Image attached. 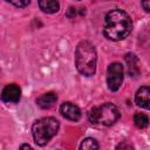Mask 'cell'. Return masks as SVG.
Wrapping results in <instances>:
<instances>
[{"instance_id": "cell-1", "label": "cell", "mask_w": 150, "mask_h": 150, "mask_svg": "<svg viewBox=\"0 0 150 150\" xmlns=\"http://www.w3.org/2000/svg\"><path fill=\"white\" fill-rule=\"evenodd\" d=\"M132 29V21L129 14L122 9H112L107 13L103 33L107 39L120 41L125 39Z\"/></svg>"}, {"instance_id": "cell-2", "label": "cell", "mask_w": 150, "mask_h": 150, "mask_svg": "<svg viewBox=\"0 0 150 150\" xmlns=\"http://www.w3.org/2000/svg\"><path fill=\"white\" fill-rule=\"evenodd\" d=\"M96 50L91 42L81 41L75 50V66L84 76L94 75L96 70Z\"/></svg>"}, {"instance_id": "cell-3", "label": "cell", "mask_w": 150, "mask_h": 150, "mask_svg": "<svg viewBox=\"0 0 150 150\" xmlns=\"http://www.w3.org/2000/svg\"><path fill=\"white\" fill-rule=\"evenodd\" d=\"M60 123L54 117H43L38 121L32 127V134L35 143L40 146L46 145L59 131Z\"/></svg>"}, {"instance_id": "cell-4", "label": "cell", "mask_w": 150, "mask_h": 150, "mask_svg": "<svg viewBox=\"0 0 150 150\" xmlns=\"http://www.w3.org/2000/svg\"><path fill=\"white\" fill-rule=\"evenodd\" d=\"M120 118V111L112 103H104L95 107L89 112V121L93 124L110 127Z\"/></svg>"}, {"instance_id": "cell-5", "label": "cell", "mask_w": 150, "mask_h": 150, "mask_svg": "<svg viewBox=\"0 0 150 150\" xmlns=\"http://www.w3.org/2000/svg\"><path fill=\"white\" fill-rule=\"evenodd\" d=\"M123 82V66L118 62H114L109 64L107 71V84L111 91H116L120 89Z\"/></svg>"}, {"instance_id": "cell-6", "label": "cell", "mask_w": 150, "mask_h": 150, "mask_svg": "<svg viewBox=\"0 0 150 150\" xmlns=\"http://www.w3.org/2000/svg\"><path fill=\"white\" fill-rule=\"evenodd\" d=\"M21 96V90L19 88V86L12 83V84H7L2 93H1V100L5 103H16L19 102Z\"/></svg>"}, {"instance_id": "cell-7", "label": "cell", "mask_w": 150, "mask_h": 150, "mask_svg": "<svg viewBox=\"0 0 150 150\" xmlns=\"http://www.w3.org/2000/svg\"><path fill=\"white\" fill-rule=\"evenodd\" d=\"M61 115L69 121H79L81 117V110L77 105L70 102H64L60 107Z\"/></svg>"}, {"instance_id": "cell-8", "label": "cell", "mask_w": 150, "mask_h": 150, "mask_svg": "<svg viewBox=\"0 0 150 150\" xmlns=\"http://www.w3.org/2000/svg\"><path fill=\"white\" fill-rule=\"evenodd\" d=\"M135 102L138 107H142L144 109L149 108V103H150V89L146 86L141 87L136 95H135Z\"/></svg>"}, {"instance_id": "cell-9", "label": "cell", "mask_w": 150, "mask_h": 150, "mask_svg": "<svg viewBox=\"0 0 150 150\" xmlns=\"http://www.w3.org/2000/svg\"><path fill=\"white\" fill-rule=\"evenodd\" d=\"M56 101H57V95L53 91H49L39 96L36 98V104L42 109H49L56 103Z\"/></svg>"}, {"instance_id": "cell-10", "label": "cell", "mask_w": 150, "mask_h": 150, "mask_svg": "<svg viewBox=\"0 0 150 150\" xmlns=\"http://www.w3.org/2000/svg\"><path fill=\"white\" fill-rule=\"evenodd\" d=\"M38 2H39L40 9L48 14L56 13L60 8L59 0H38Z\"/></svg>"}, {"instance_id": "cell-11", "label": "cell", "mask_w": 150, "mask_h": 150, "mask_svg": "<svg viewBox=\"0 0 150 150\" xmlns=\"http://www.w3.org/2000/svg\"><path fill=\"white\" fill-rule=\"evenodd\" d=\"M134 122H135V125L139 129H144L148 127L149 124V118L145 114H142V112H136L135 116H134Z\"/></svg>"}, {"instance_id": "cell-12", "label": "cell", "mask_w": 150, "mask_h": 150, "mask_svg": "<svg viewBox=\"0 0 150 150\" xmlns=\"http://www.w3.org/2000/svg\"><path fill=\"white\" fill-rule=\"evenodd\" d=\"M98 143L96 142V139L91 138V137H87L82 141V143L80 144V149H98Z\"/></svg>"}, {"instance_id": "cell-13", "label": "cell", "mask_w": 150, "mask_h": 150, "mask_svg": "<svg viewBox=\"0 0 150 150\" xmlns=\"http://www.w3.org/2000/svg\"><path fill=\"white\" fill-rule=\"evenodd\" d=\"M6 1L12 4L15 7H25L30 2V0H6Z\"/></svg>"}, {"instance_id": "cell-14", "label": "cell", "mask_w": 150, "mask_h": 150, "mask_svg": "<svg viewBox=\"0 0 150 150\" xmlns=\"http://www.w3.org/2000/svg\"><path fill=\"white\" fill-rule=\"evenodd\" d=\"M149 1L150 0H142V7L145 12H149L150 11V6H149Z\"/></svg>"}, {"instance_id": "cell-15", "label": "cell", "mask_w": 150, "mask_h": 150, "mask_svg": "<svg viewBox=\"0 0 150 150\" xmlns=\"http://www.w3.org/2000/svg\"><path fill=\"white\" fill-rule=\"evenodd\" d=\"M20 148H21V149H32V146L28 145V144H23V145H21Z\"/></svg>"}]
</instances>
